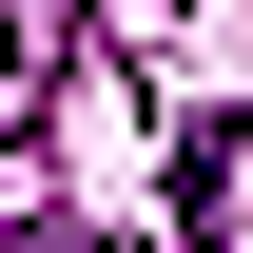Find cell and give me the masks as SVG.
Returning a JSON list of instances; mask_svg holds the SVG:
<instances>
[{
	"label": "cell",
	"instance_id": "6da1fadb",
	"mask_svg": "<svg viewBox=\"0 0 253 253\" xmlns=\"http://www.w3.org/2000/svg\"><path fill=\"white\" fill-rule=\"evenodd\" d=\"M39 78H59V20H39V0H0V136L39 117Z\"/></svg>",
	"mask_w": 253,
	"mask_h": 253
},
{
	"label": "cell",
	"instance_id": "7a4b0ae2",
	"mask_svg": "<svg viewBox=\"0 0 253 253\" xmlns=\"http://www.w3.org/2000/svg\"><path fill=\"white\" fill-rule=\"evenodd\" d=\"M0 253H117V234H78V214H39V234H0Z\"/></svg>",
	"mask_w": 253,
	"mask_h": 253
}]
</instances>
